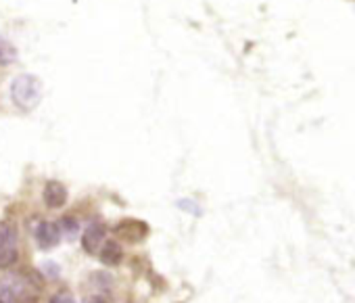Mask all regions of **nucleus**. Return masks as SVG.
Here are the masks:
<instances>
[{"mask_svg": "<svg viewBox=\"0 0 355 303\" xmlns=\"http://www.w3.org/2000/svg\"><path fill=\"white\" fill-rule=\"evenodd\" d=\"M42 86L34 76H19L11 86V98L19 109H34L40 103Z\"/></svg>", "mask_w": 355, "mask_h": 303, "instance_id": "obj_1", "label": "nucleus"}, {"mask_svg": "<svg viewBox=\"0 0 355 303\" xmlns=\"http://www.w3.org/2000/svg\"><path fill=\"white\" fill-rule=\"evenodd\" d=\"M30 280L21 278L19 274L0 276V303H24L30 299Z\"/></svg>", "mask_w": 355, "mask_h": 303, "instance_id": "obj_2", "label": "nucleus"}, {"mask_svg": "<svg viewBox=\"0 0 355 303\" xmlns=\"http://www.w3.org/2000/svg\"><path fill=\"white\" fill-rule=\"evenodd\" d=\"M19 255V239L17 230L11 224H0V270H5L17 261Z\"/></svg>", "mask_w": 355, "mask_h": 303, "instance_id": "obj_3", "label": "nucleus"}, {"mask_svg": "<svg viewBox=\"0 0 355 303\" xmlns=\"http://www.w3.org/2000/svg\"><path fill=\"white\" fill-rule=\"evenodd\" d=\"M38 245L42 249H53L55 245H59L63 232H61V226L59 224H53V222H40L36 232H34Z\"/></svg>", "mask_w": 355, "mask_h": 303, "instance_id": "obj_4", "label": "nucleus"}, {"mask_svg": "<svg viewBox=\"0 0 355 303\" xmlns=\"http://www.w3.org/2000/svg\"><path fill=\"white\" fill-rule=\"evenodd\" d=\"M105 234H107L105 226H103V224H98V222H92V224L86 228L84 236H82L84 251H88L90 255H98L101 247L105 245Z\"/></svg>", "mask_w": 355, "mask_h": 303, "instance_id": "obj_5", "label": "nucleus"}, {"mask_svg": "<svg viewBox=\"0 0 355 303\" xmlns=\"http://www.w3.org/2000/svg\"><path fill=\"white\" fill-rule=\"evenodd\" d=\"M115 232H117V236H121V239H125V241H130V243H140V241L146 236L148 228H146L144 222L125 220V222H121V224L115 228Z\"/></svg>", "mask_w": 355, "mask_h": 303, "instance_id": "obj_6", "label": "nucleus"}, {"mask_svg": "<svg viewBox=\"0 0 355 303\" xmlns=\"http://www.w3.org/2000/svg\"><path fill=\"white\" fill-rule=\"evenodd\" d=\"M44 203L51 207V209H59L67 203V189L57 182V180H51L46 187H44Z\"/></svg>", "mask_w": 355, "mask_h": 303, "instance_id": "obj_7", "label": "nucleus"}, {"mask_svg": "<svg viewBox=\"0 0 355 303\" xmlns=\"http://www.w3.org/2000/svg\"><path fill=\"white\" fill-rule=\"evenodd\" d=\"M98 257H101V261L107 263V266H117V263L121 261L123 253H121V247H119L117 243L105 241V245H103L101 251H98Z\"/></svg>", "mask_w": 355, "mask_h": 303, "instance_id": "obj_8", "label": "nucleus"}, {"mask_svg": "<svg viewBox=\"0 0 355 303\" xmlns=\"http://www.w3.org/2000/svg\"><path fill=\"white\" fill-rule=\"evenodd\" d=\"M13 59H15V49L5 38H0V63H11Z\"/></svg>", "mask_w": 355, "mask_h": 303, "instance_id": "obj_9", "label": "nucleus"}, {"mask_svg": "<svg viewBox=\"0 0 355 303\" xmlns=\"http://www.w3.org/2000/svg\"><path fill=\"white\" fill-rule=\"evenodd\" d=\"M51 303H76V301H73V297H71L69 291H59V293L51 299Z\"/></svg>", "mask_w": 355, "mask_h": 303, "instance_id": "obj_10", "label": "nucleus"}]
</instances>
